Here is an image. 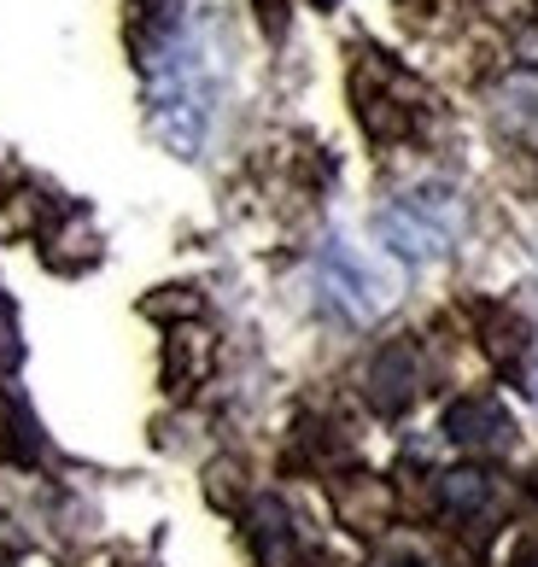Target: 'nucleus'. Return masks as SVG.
<instances>
[{
    "mask_svg": "<svg viewBox=\"0 0 538 567\" xmlns=\"http://www.w3.org/2000/svg\"><path fill=\"white\" fill-rule=\"evenodd\" d=\"M433 503H439V515H451L457 527H492V520L504 515V492H498V480L480 474V468L439 474V486H433Z\"/></svg>",
    "mask_w": 538,
    "mask_h": 567,
    "instance_id": "obj_6",
    "label": "nucleus"
},
{
    "mask_svg": "<svg viewBox=\"0 0 538 567\" xmlns=\"http://www.w3.org/2000/svg\"><path fill=\"white\" fill-rule=\"evenodd\" d=\"M322 292H328L334 310H345L351 322H375L386 310V281L375 276V269H363L340 240H328V251H322Z\"/></svg>",
    "mask_w": 538,
    "mask_h": 567,
    "instance_id": "obj_3",
    "label": "nucleus"
},
{
    "mask_svg": "<svg viewBox=\"0 0 538 567\" xmlns=\"http://www.w3.org/2000/svg\"><path fill=\"white\" fill-rule=\"evenodd\" d=\"M457 228H463V205L451 199L445 187H416V194H404V199H392V205L375 212L381 246L404 264L445 258L451 240H457Z\"/></svg>",
    "mask_w": 538,
    "mask_h": 567,
    "instance_id": "obj_2",
    "label": "nucleus"
},
{
    "mask_svg": "<svg viewBox=\"0 0 538 567\" xmlns=\"http://www.w3.org/2000/svg\"><path fill=\"white\" fill-rule=\"evenodd\" d=\"M287 544H293L287 509H281L276 497H258V503H252V550H258V561H263V567H281Z\"/></svg>",
    "mask_w": 538,
    "mask_h": 567,
    "instance_id": "obj_7",
    "label": "nucleus"
},
{
    "mask_svg": "<svg viewBox=\"0 0 538 567\" xmlns=\"http://www.w3.org/2000/svg\"><path fill=\"white\" fill-rule=\"evenodd\" d=\"M532 497H538V468H532Z\"/></svg>",
    "mask_w": 538,
    "mask_h": 567,
    "instance_id": "obj_9",
    "label": "nucleus"
},
{
    "mask_svg": "<svg viewBox=\"0 0 538 567\" xmlns=\"http://www.w3.org/2000/svg\"><path fill=\"white\" fill-rule=\"evenodd\" d=\"M527 392H532V404H538V369L527 374Z\"/></svg>",
    "mask_w": 538,
    "mask_h": 567,
    "instance_id": "obj_8",
    "label": "nucleus"
},
{
    "mask_svg": "<svg viewBox=\"0 0 538 567\" xmlns=\"http://www.w3.org/2000/svg\"><path fill=\"white\" fill-rule=\"evenodd\" d=\"M369 404H375L381 415H399V410H410V398L422 392V357H416V346L410 340H392V346H381L375 357H369Z\"/></svg>",
    "mask_w": 538,
    "mask_h": 567,
    "instance_id": "obj_5",
    "label": "nucleus"
},
{
    "mask_svg": "<svg viewBox=\"0 0 538 567\" xmlns=\"http://www.w3.org/2000/svg\"><path fill=\"white\" fill-rule=\"evenodd\" d=\"M147 89H153V130L176 158H194L211 123L217 100V65H211V41H205L199 18L182 7L164 18V30L153 41L147 59Z\"/></svg>",
    "mask_w": 538,
    "mask_h": 567,
    "instance_id": "obj_1",
    "label": "nucleus"
},
{
    "mask_svg": "<svg viewBox=\"0 0 538 567\" xmlns=\"http://www.w3.org/2000/svg\"><path fill=\"white\" fill-rule=\"evenodd\" d=\"M445 439L451 445H463V451H509V439H515V422H509V410L498 404V398H486V392H474V398H457V404L445 410Z\"/></svg>",
    "mask_w": 538,
    "mask_h": 567,
    "instance_id": "obj_4",
    "label": "nucleus"
}]
</instances>
